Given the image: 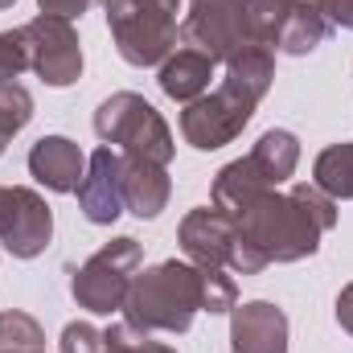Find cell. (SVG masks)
<instances>
[{
  "label": "cell",
  "mask_w": 353,
  "mask_h": 353,
  "mask_svg": "<svg viewBox=\"0 0 353 353\" xmlns=\"http://www.w3.org/2000/svg\"><path fill=\"white\" fill-rule=\"evenodd\" d=\"M321 8H325L329 21H337V25L353 29V0H321Z\"/></svg>",
  "instance_id": "cell-25"
},
{
  "label": "cell",
  "mask_w": 353,
  "mask_h": 353,
  "mask_svg": "<svg viewBox=\"0 0 353 353\" xmlns=\"http://www.w3.org/2000/svg\"><path fill=\"white\" fill-rule=\"evenodd\" d=\"M29 66V46H25V33H0V83H12L21 70Z\"/></svg>",
  "instance_id": "cell-22"
},
{
  "label": "cell",
  "mask_w": 353,
  "mask_h": 353,
  "mask_svg": "<svg viewBox=\"0 0 353 353\" xmlns=\"http://www.w3.org/2000/svg\"><path fill=\"white\" fill-rule=\"evenodd\" d=\"M181 243L189 251V259H197L201 267H230L234 263V251H239V230H234V218L226 210H193L185 222H181Z\"/></svg>",
  "instance_id": "cell-10"
},
{
  "label": "cell",
  "mask_w": 353,
  "mask_h": 353,
  "mask_svg": "<svg viewBox=\"0 0 353 353\" xmlns=\"http://www.w3.org/2000/svg\"><path fill=\"white\" fill-rule=\"evenodd\" d=\"M296 157H300V148H296V136H292V132H267L247 161H251V169L263 176V185L271 189V185H279L283 176H292Z\"/></svg>",
  "instance_id": "cell-16"
},
{
  "label": "cell",
  "mask_w": 353,
  "mask_h": 353,
  "mask_svg": "<svg viewBox=\"0 0 353 353\" xmlns=\"http://www.w3.org/2000/svg\"><path fill=\"white\" fill-rule=\"evenodd\" d=\"M103 337H107V350L103 353H173L169 345L148 341V333H140V329H132V325H115V329H107Z\"/></svg>",
  "instance_id": "cell-21"
},
{
  "label": "cell",
  "mask_w": 353,
  "mask_h": 353,
  "mask_svg": "<svg viewBox=\"0 0 353 353\" xmlns=\"http://www.w3.org/2000/svg\"><path fill=\"white\" fill-rule=\"evenodd\" d=\"M201 308V267L161 263L144 271L123 300L128 325L140 333H185Z\"/></svg>",
  "instance_id": "cell-3"
},
{
  "label": "cell",
  "mask_w": 353,
  "mask_h": 353,
  "mask_svg": "<svg viewBox=\"0 0 353 353\" xmlns=\"http://www.w3.org/2000/svg\"><path fill=\"white\" fill-rule=\"evenodd\" d=\"M54 230L50 205L29 193V189H0V243L17 255V259H33L46 251Z\"/></svg>",
  "instance_id": "cell-9"
},
{
  "label": "cell",
  "mask_w": 353,
  "mask_h": 353,
  "mask_svg": "<svg viewBox=\"0 0 353 353\" xmlns=\"http://www.w3.org/2000/svg\"><path fill=\"white\" fill-rule=\"evenodd\" d=\"M210 79H214V58L201 54V50H176L173 58L161 66V87H165V94H173L181 103L201 99L205 87H210Z\"/></svg>",
  "instance_id": "cell-15"
},
{
  "label": "cell",
  "mask_w": 353,
  "mask_h": 353,
  "mask_svg": "<svg viewBox=\"0 0 353 353\" xmlns=\"http://www.w3.org/2000/svg\"><path fill=\"white\" fill-rule=\"evenodd\" d=\"M33 115V99L21 83H0V132L17 136Z\"/></svg>",
  "instance_id": "cell-19"
},
{
  "label": "cell",
  "mask_w": 353,
  "mask_h": 353,
  "mask_svg": "<svg viewBox=\"0 0 353 353\" xmlns=\"http://www.w3.org/2000/svg\"><path fill=\"white\" fill-rule=\"evenodd\" d=\"M201 308L205 312H230L234 308V279L222 275V267H201Z\"/></svg>",
  "instance_id": "cell-20"
},
{
  "label": "cell",
  "mask_w": 353,
  "mask_h": 353,
  "mask_svg": "<svg viewBox=\"0 0 353 353\" xmlns=\"http://www.w3.org/2000/svg\"><path fill=\"white\" fill-rule=\"evenodd\" d=\"M41 350V329L25 312H4L0 316V353H37Z\"/></svg>",
  "instance_id": "cell-18"
},
{
  "label": "cell",
  "mask_w": 353,
  "mask_h": 353,
  "mask_svg": "<svg viewBox=\"0 0 353 353\" xmlns=\"http://www.w3.org/2000/svg\"><path fill=\"white\" fill-rule=\"evenodd\" d=\"M181 33H185L189 50H201L214 62L218 58L230 62L239 50L255 46L251 29H247V17H243V0H193Z\"/></svg>",
  "instance_id": "cell-7"
},
{
  "label": "cell",
  "mask_w": 353,
  "mask_h": 353,
  "mask_svg": "<svg viewBox=\"0 0 353 353\" xmlns=\"http://www.w3.org/2000/svg\"><path fill=\"white\" fill-rule=\"evenodd\" d=\"M94 132L99 140L111 148V144H123L128 157H144V161H157V165H169L173 157V136L165 128V119L140 99V94H111L99 115H94Z\"/></svg>",
  "instance_id": "cell-5"
},
{
  "label": "cell",
  "mask_w": 353,
  "mask_h": 353,
  "mask_svg": "<svg viewBox=\"0 0 353 353\" xmlns=\"http://www.w3.org/2000/svg\"><path fill=\"white\" fill-rule=\"evenodd\" d=\"M79 201L90 222H115L123 210V157L111 148H99L90 157L87 176L79 181Z\"/></svg>",
  "instance_id": "cell-11"
},
{
  "label": "cell",
  "mask_w": 353,
  "mask_h": 353,
  "mask_svg": "<svg viewBox=\"0 0 353 353\" xmlns=\"http://www.w3.org/2000/svg\"><path fill=\"white\" fill-rule=\"evenodd\" d=\"M4 140H8V136H4V132H0V152H4Z\"/></svg>",
  "instance_id": "cell-27"
},
{
  "label": "cell",
  "mask_w": 353,
  "mask_h": 353,
  "mask_svg": "<svg viewBox=\"0 0 353 353\" xmlns=\"http://www.w3.org/2000/svg\"><path fill=\"white\" fill-rule=\"evenodd\" d=\"M140 263V247L136 239H115L111 247H103L79 275H74V300L90 312H115L128 300L132 288V271Z\"/></svg>",
  "instance_id": "cell-6"
},
{
  "label": "cell",
  "mask_w": 353,
  "mask_h": 353,
  "mask_svg": "<svg viewBox=\"0 0 353 353\" xmlns=\"http://www.w3.org/2000/svg\"><path fill=\"white\" fill-rule=\"evenodd\" d=\"M226 66H230L226 83L214 94H205V99H193V107L181 115L185 140L193 148H205V152L230 144L247 128L255 103L263 99V90H267V79H271V50L267 46H247Z\"/></svg>",
  "instance_id": "cell-2"
},
{
  "label": "cell",
  "mask_w": 353,
  "mask_h": 353,
  "mask_svg": "<svg viewBox=\"0 0 353 353\" xmlns=\"http://www.w3.org/2000/svg\"><path fill=\"white\" fill-rule=\"evenodd\" d=\"M8 4H12V0H0V8H8Z\"/></svg>",
  "instance_id": "cell-28"
},
{
  "label": "cell",
  "mask_w": 353,
  "mask_h": 353,
  "mask_svg": "<svg viewBox=\"0 0 353 353\" xmlns=\"http://www.w3.org/2000/svg\"><path fill=\"white\" fill-rule=\"evenodd\" d=\"M234 353H288V321L271 304L234 308Z\"/></svg>",
  "instance_id": "cell-12"
},
{
  "label": "cell",
  "mask_w": 353,
  "mask_h": 353,
  "mask_svg": "<svg viewBox=\"0 0 353 353\" xmlns=\"http://www.w3.org/2000/svg\"><path fill=\"white\" fill-rule=\"evenodd\" d=\"M337 316H341V325L353 333V283L341 292V300H337Z\"/></svg>",
  "instance_id": "cell-26"
},
{
  "label": "cell",
  "mask_w": 353,
  "mask_h": 353,
  "mask_svg": "<svg viewBox=\"0 0 353 353\" xmlns=\"http://www.w3.org/2000/svg\"><path fill=\"white\" fill-rule=\"evenodd\" d=\"M107 350V337L90 325H70L62 333V353H103Z\"/></svg>",
  "instance_id": "cell-23"
},
{
  "label": "cell",
  "mask_w": 353,
  "mask_h": 353,
  "mask_svg": "<svg viewBox=\"0 0 353 353\" xmlns=\"http://www.w3.org/2000/svg\"><path fill=\"white\" fill-rule=\"evenodd\" d=\"M90 4H103V0H41V12H46V17H62V21H70V17L87 12ZM107 4H111V0H107Z\"/></svg>",
  "instance_id": "cell-24"
},
{
  "label": "cell",
  "mask_w": 353,
  "mask_h": 353,
  "mask_svg": "<svg viewBox=\"0 0 353 353\" xmlns=\"http://www.w3.org/2000/svg\"><path fill=\"white\" fill-rule=\"evenodd\" d=\"M230 218L239 230V251L230 267L243 275H255L271 259L292 263L312 255L321 230H329L337 214H333V201L321 197V185H296L288 197L267 189L243 210H234Z\"/></svg>",
  "instance_id": "cell-1"
},
{
  "label": "cell",
  "mask_w": 353,
  "mask_h": 353,
  "mask_svg": "<svg viewBox=\"0 0 353 353\" xmlns=\"http://www.w3.org/2000/svg\"><path fill=\"white\" fill-rule=\"evenodd\" d=\"M176 4L173 0H111L107 21L119 54L132 66H157L176 46Z\"/></svg>",
  "instance_id": "cell-4"
},
{
  "label": "cell",
  "mask_w": 353,
  "mask_h": 353,
  "mask_svg": "<svg viewBox=\"0 0 353 353\" xmlns=\"http://www.w3.org/2000/svg\"><path fill=\"white\" fill-rule=\"evenodd\" d=\"M21 33H25V46H29V66L50 87H70L79 79L83 50H79V33L70 29V21H62V17H37Z\"/></svg>",
  "instance_id": "cell-8"
},
{
  "label": "cell",
  "mask_w": 353,
  "mask_h": 353,
  "mask_svg": "<svg viewBox=\"0 0 353 353\" xmlns=\"http://www.w3.org/2000/svg\"><path fill=\"white\" fill-rule=\"evenodd\" d=\"M169 201V176L165 165L144 157H123V205L136 218H157Z\"/></svg>",
  "instance_id": "cell-14"
},
{
  "label": "cell",
  "mask_w": 353,
  "mask_h": 353,
  "mask_svg": "<svg viewBox=\"0 0 353 353\" xmlns=\"http://www.w3.org/2000/svg\"><path fill=\"white\" fill-rule=\"evenodd\" d=\"M29 173L54 193H70L83 181V152L66 136H46L29 152Z\"/></svg>",
  "instance_id": "cell-13"
},
{
  "label": "cell",
  "mask_w": 353,
  "mask_h": 353,
  "mask_svg": "<svg viewBox=\"0 0 353 353\" xmlns=\"http://www.w3.org/2000/svg\"><path fill=\"white\" fill-rule=\"evenodd\" d=\"M173 4H176V0H173Z\"/></svg>",
  "instance_id": "cell-29"
},
{
  "label": "cell",
  "mask_w": 353,
  "mask_h": 353,
  "mask_svg": "<svg viewBox=\"0 0 353 353\" xmlns=\"http://www.w3.org/2000/svg\"><path fill=\"white\" fill-rule=\"evenodd\" d=\"M37 353H41V350H37Z\"/></svg>",
  "instance_id": "cell-30"
},
{
  "label": "cell",
  "mask_w": 353,
  "mask_h": 353,
  "mask_svg": "<svg viewBox=\"0 0 353 353\" xmlns=\"http://www.w3.org/2000/svg\"><path fill=\"white\" fill-rule=\"evenodd\" d=\"M316 185L329 189L333 197H353V144H337V148L321 152Z\"/></svg>",
  "instance_id": "cell-17"
}]
</instances>
